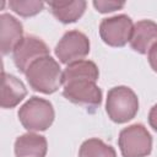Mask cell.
I'll list each match as a JSON object with an SVG mask.
<instances>
[{"instance_id": "1", "label": "cell", "mask_w": 157, "mask_h": 157, "mask_svg": "<svg viewBox=\"0 0 157 157\" xmlns=\"http://www.w3.org/2000/svg\"><path fill=\"white\" fill-rule=\"evenodd\" d=\"M25 75L29 87L43 94H52L63 86L61 67L50 55L36 60Z\"/></svg>"}, {"instance_id": "2", "label": "cell", "mask_w": 157, "mask_h": 157, "mask_svg": "<svg viewBox=\"0 0 157 157\" xmlns=\"http://www.w3.org/2000/svg\"><path fill=\"white\" fill-rule=\"evenodd\" d=\"M18 120L28 132L48 130L55 119L53 104L44 98L33 96L18 109Z\"/></svg>"}, {"instance_id": "3", "label": "cell", "mask_w": 157, "mask_h": 157, "mask_svg": "<svg viewBox=\"0 0 157 157\" xmlns=\"http://www.w3.org/2000/svg\"><path fill=\"white\" fill-rule=\"evenodd\" d=\"M105 112L112 121L117 124L128 123L139 112V98L130 87L115 86L107 93Z\"/></svg>"}, {"instance_id": "4", "label": "cell", "mask_w": 157, "mask_h": 157, "mask_svg": "<svg viewBox=\"0 0 157 157\" xmlns=\"http://www.w3.org/2000/svg\"><path fill=\"white\" fill-rule=\"evenodd\" d=\"M118 146L123 157H146L152 151V136L142 124H131L119 132Z\"/></svg>"}, {"instance_id": "5", "label": "cell", "mask_w": 157, "mask_h": 157, "mask_svg": "<svg viewBox=\"0 0 157 157\" xmlns=\"http://www.w3.org/2000/svg\"><path fill=\"white\" fill-rule=\"evenodd\" d=\"M90 47L88 37L77 29H72L64 33L55 45L54 52L60 63L69 65L78 60H83V58L90 53Z\"/></svg>"}, {"instance_id": "6", "label": "cell", "mask_w": 157, "mask_h": 157, "mask_svg": "<svg viewBox=\"0 0 157 157\" xmlns=\"http://www.w3.org/2000/svg\"><path fill=\"white\" fill-rule=\"evenodd\" d=\"M132 28V20L128 15L120 13L102 20L99 23V36L107 45L121 48L130 40Z\"/></svg>"}, {"instance_id": "7", "label": "cell", "mask_w": 157, "mask_h": 157, "mask_svg": "<svg viewBox=\"0 0 157 157\" xmlns=\"http://www.w3.org/2000/svg\"><path fill=\"white\" fill-rule=\"evenodd\" d=\"M63 96L71 103L86 108H96L102 103V90L96 81L74 80L63 85Z\"/></svg>"}, {"instance_id": "8", "label": "cell", "mask_w": 157, "mask_h": 157, "mask_svg": "<svg viewBox=\"0 0 157 157\" xmlns=\"http://www.w3.org/2000/svg\"><path fill=\"white\" fill-rule=\"evenodd\" d=\"M48 45L36 36H26L12 52V60L17 70L26 74L28 67L38 59L48 56Z\"/></svg>"}, {"instance_id": "9", "label": "cell", "mask_w": 157, "mask_h": 157, "mask_svg": "<svg viewBox=\"0 0 157 157\" xmlns=\"http://www.w3.org/2000/svg\"><path fill=\"white\" fill-rule=\"evenodd\" d=\"M23 39L22 23L10 13L0 15V49L2 55L13 52L18 43Z\"/></svg>"}, {"instance_id": "10", "label": "cell", "mask_w": 157, "mask_h": 157, "mask_svg": "<svg viewBox=\"0 0 157 157\" xmlns=\"http://www.w3.org/2000/svg\"><path fill=\"white\" fill-rule=\"evenodd\" d=\"M155 43H157V23L152 20L137 21L129 40L131 49L140 54H147Z\"/></svg>"}, {"instance_id": "11", "label": "cell", "mask_w": 157, "mask_h": 157, "mask_svg": "<svg viewBox=\"0 0 157 157\" xmlns=\"http://www.w3.org/2000/svg\"><path fill=\"white\" fill-rule=\"evenodd\" d=\"M13 151L16 157H45L48 142L43 135L26 132L16 139Z\"/></svg>"}, {"instance_id": "12", "label": "cell", "mask_w": 157, "mask_h": 157, "mask_svg": "<svg viewBox=\"0 0 157 157\" xmlns=\"http://www.w3.org/2000/svg\"><path fill=\"white\" fill-rule=\"evenodd\" d=\"M27 96V88L25 83L15 75L6 74L2 70V83H1V101L0 105L4 109L15 108Z\"/></svg>"}, {"instance_id": "13", "label": "cell", "mask_w": 157, "mask_h": 157, "mask_svg": "<svg viewBox=\"0 0 157 157\" xmlns=\"http://www.w3.org/2000/svg\"><path fill=\"white\" fill-rule=\"evenodd\" d=\"M50 12L61 23L69 25L78 21L85 13L87 2L85 0L75 1H49L47 2Z\"/></svg>"}, {"instance_id": "14", "label": "cell", "mask_w": 157, "mask_h": 157, "mask_svg": "<svg viewBox=\"0 0 157 157\" xmlns=\"http://www.w3.org/2000/svg\"><path fill=\"white\" fill-rule=\"evenodd\" d=\"M99 77L98 66L91 60H78L69 64L63 71V85L74 80H92L96 81Z\"/></svg>"}, {"instance_id": "15", "label": "cell", "mask_w": 157, "mask_h": 157, "mask_svg": "<svg viewBox=\"0 0 157 157\" xmlns=\"http://www.w3.org/2000/svg\"><path fill=\"white\" fill-rule=\"evenodd\" d=\"M78 157H117L114 147L103 140L92 137L85 140L78 150Z\"/></svg>"}, {"instance_id": "16", "label": "cell", "mask_w": 157, "mask_h": 157, "mask_svg": "<svg viewBox=\"0 0 157 157\" xmlns=\"http://www.w3.org/2000/svg\"><path fill=\"white\" fill-rule=\"evenodd\" d=\"M9 6L21 17H32L43 10L44 2L38 0H10Z\"/></svg>"}, {"instance_id": "17", "label": "cell", "mask_w": 157, "mask_h": 157, "mask_svg": "<svg viewBox=\"0 0 157 157\" xmlns=\"http://www.w3.org/2000/svg\"><path fill=\"white\" fill-rule=\"evenodd\" d=\"M93 6L96 7V10L101 13H108V12H113L115 10H120L125 6L124 1H107V0H94Z\"/></svg>"}, {"instance_id": "18", "label": "cell", "mask_w": 157, "mask_h": 157, "mask_svg": "<svg viewBox=\"0 0 157 157\" xmlns=\"http://www.w3.org/2000/svg\"><path fill=\"white\" fill-rule=\"evenodd\" d=\"M147 60H148V64L151 66V69L157 72V43H155L151 49L148 50L147 53Z\"/></svg>"}, {"instance_id": "19", "label": "cell", "mask_w": 157, "mask_h": 157, "mask_svg": "<svg viewBox=\"0 0 157 157\" xmlns=\"http://www.w3.org/2000/svg\"><path fill=\"white\" fill-rule=\"evenodd\" d=\"M148 124L157 132V103L150 109V113H148Z\"/></svg>"}]
</instances>
